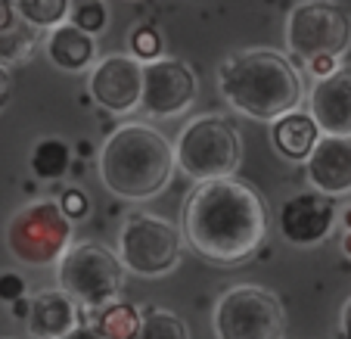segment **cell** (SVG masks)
Masks as SVG:
<instances>
[{
	"instance_id": "1",
	"label": "cell",
	"mask_w": 351,
	"mask_h": 339,
	"mask_svg": "<svg viewBox=\"0 0 351 339\" xmlns=\"http://www.w3.org/2000/svg\"><path fill=\"white\" fill-rule=\"evenodd\" d=\"M186 246L212 265L245 261L267 233V212L249 184L230 178L199 180L180 218Z\"/></svg>"
},
{
	"instance_id": "2",
	"label": "cell",
	"mask_w": 351,
	"mask_h": 339,
	"mask_svg": "<svg viewBox=\"0 0 351 339\" xmlns=\"http://www.w3.org/2000/svg\"><path fill=\"white\" fill-rule=\"evenodd\" d=\"M218 91L227 106L255 121H277L298 109L305 97L295 62L267 47H249L227 56L218 69Z\"/></svg>"
},
{
	"instance_id": "3",
	"label": "cell",
	"mask_w": 351,
	"mask_h": 339,
	"mask_svg": "<svg viewBox=\"0 0 351 339\" xmlns=\"http://www.w3.org/2000/svg\"><path fill=\"white\" fill-rule=\"evenodd\" d=\"M174 165V147L149 125H121L99 150V180L112 196L128 202L159 196Z\"/></svg>"
},
{
	"instance_id": "4",
	"label": "cell",
	"mask_w": 351,
	"mask_h": 339,
	"mask_svg": "<svg viewBox=\"0 0 351 339\" xmlns=\"http://www.w3.org/2000/svg\"><path fill=\"white\" fill-rule=\"evenodd\" d=\"M174 159L180 172L196 184L230 178L243 162V137L224 115H196L180 128L174 140Z\"/></svg>"
},
{
	"instance_id": "5",
	"label": "cell",
	"mask_w": 351,
	"mask_h": 339,
	"mask_svg": "<svg viewBox=\"0 0 351 339\" xmlns=\"http://www.w3.org/2000/svg\"><path fill=\"white\" fill-rule=\"evenodd\" d=\"M72 233L75 221H69L60 200H34L7 221V249L22 265L47 268L66 255L72 246Z\"/></svg>"
},
{
	"instance_id": "6",
	"label": "cell",
	"mask_w": 351,
	"mask_h": 339,
	"mask_svg": "<svg viewBox=\"0 0 351 339\" xmlns=\"http://www.w3.org/2000/svg\"><path fill=\"white\" fill-rule=\"evenodd\" d=\"M125 274L128 268L119 253L99 243H75L56 261V286L90 312L119 299L125 290Z\"/></svg>"
},
{
	"instance_id": "7",
	"label": "cell",
	"mask_w": 351,
	"mask_h": 339,
	"mask_svg": "<svg viewBox=\"0 0 351 339\" xmlns=\"http://www.w3.org/2000/svg\"><path fill=\"white\" fill-rule=\"evenodd\" d=\"M286 47L298 66L320 56L342 60L351 47V16L336 0H302L286 16Z\"/></svg>"
},
{
	"instance_id": "8",
	"label": "cell",
	"mask_w": 351,
	"mask_h": 339,
	"mask_svg": "<svg viewBox=\"0 0 351 339\" xmlns=\"http://www.w3.org/2000/svg\"><path fill=\"white\" fill-rule=\"evenodd\" d=\"M184 231L149 212H131L119 231V259L137 277H165L180 265Z\"/></svg>"
},
{
	"instance_id": "9",
	"label": "cell",
	"mask_w": 351,
	"mask_h": 339,
	"mask_svg": "<svg viewBox=\"0 0 351 339\" xmlns=\"http://www.w3.org/2000/svg\"><path fill=\"white\" fill-rule=\"evenodd\" d=\"M212 327L218 339H283L286 312L271 290L239 283L218 299Z\"/></svg>"
},
{
	"instance_id": "10",
	"label": "cell",
	"mask_w": 351,
	"mask_h": 339,
	"mask_svg": "<svg viewBox=\"0 0 351 339\" xmlns=\"http://www.w3.org/2000/svg\"><path fill=\"white\" fill-rule=\"evenodd\" d=\"M199 81L196 72L186 66L184 60H162L143 62V109L149 119H178V115L190 113V106L196 103Z\"/></svg>"
},
{
	"instance_id": "11",
	"label": "cell",
	"mask_w": 351,
	"mask_h": 339,
	"mask_svg": "<svg viewBox=\"0 0 351 339\" xmlns=\"http://www.w3.org/2000/svg\"><path fill=\"white\" fill-rule=\"evenodd\" d=\"M90 97L112 115H131L143 100V62L131 54H109L90 69Z\"/></svg>"
},
{
	"instance_id": "12",
	"label": "cell",
	"mask_w": 351,
	"mask_h": 339,
	"mask_svg": "<svg viewBox=\"0 0 351 339\" xmlns=\"http://www.w3.org/2000/svg\"><path fill=\"white\" fill-rule=\"evenodd\" d=\"M280 233L289 246L295 249H311L320 246L339 221V209L332 196H324L320 190L295 193L280 206Z\"/></svg>"
},
{
	"instance_id": "13",
	"label": "cell",
	"mask_w": 351,
	"mask_h": 339,
	"mask_svg": "<svg viewBox=\"0 0 351 339\" xmlns=\"http://www.w3.org/2000/svg\"><path fill=\"white\" fill-rule=\"evenodd\" d=\"M308 184L324 196H348L351 193V137L348 134H324L314 153L305 159Z\"/></svg>"
},
{
	"instance_id": "14",
	"label": "cell",
	"mask_w": 351,
	"mask_h": 339,
	"mask_svg": "<svg viewBox=\"0 0 351 339\" xmlns=\"http://www.w3.org/2000/svg\"><path fill=\"white\" fill-rule=\"evenodd\" d=\"M308 113L317 119L324 134L351 137V66H339L332 75L314 81Z\"/></svg>"
},
{
	"instance_id": "15",
	"label": "cell",
	"mask_w": 351,
	"mask_h": 339,
	"mask_svg": "<svg viewBox=\"0 0 351 339\" xmlns=\"http://www.w3.org/2000/svg\"><path fill=\"white\" fill-rule=\"evenodd\" d=\"M28 333L34 339H62L72 333L78 320V302L66 293V290H40L38 296L28 299Z\"/></svg>"
},
{
	"instance_id": "16",
	"label": "cell",
	"mask_w": 351,
	"mask_h": 339,
	"mask_svg": "<svg viewBox=\"0 0 351 339\" xmlns=\"http://www.w3.org/2000/svg\"><path fill=\"white\" fill-rule=\"evenodd\" d=\"M44 50L60 72L78 75L97 66V40H93V34L81 32L72 22H62V25L50 28L44 38Z\"/></svg>"
},
{
	"instance_id": "17",
	"label": "cell",
	"mask_w": 351,
	"mask_h": 339,
	"mask_svg": "<svg viewBox=\"0 0 351 339\" xmlns=\"http://www.w3.org/2000/svg\"><path fill=\"white\" fill-rule=\"evenodd\" d=\"M271 125H274L271 128L274 150L289 162H305L308 156L314 153V147L320 143V137H324L317 119L302 106L286 113V115H280V119L271 121Z\"/></svg>"
},
{
	"instance_id": "18",
	"label": "cell",
	"mask_w": 351,
	"mask_h": 339,
	"mask_svg": "<svg viewBox=\"0 0 351 339\" xmlns=\"http://www.w3.org/2000/svg\"><path fill=\"white\" fill-rule=\"evenodd\" d=\"M28 168L38 180H62L72 168V147H69L62 137H40L32 147V156H28Z\"/></svg>"
},
{
	"instance_id": "19",
	"label": "cell",
	"mask_w": 351,
	"mask_h": 339,
	"mask_svg": "<svg viewBox=\"0 0 351 339\" xmlns=\"http://www.w3.org/2000/svg\"><path fill=\"white\" fill-rule=\"evenodd\" d=\"M93 314H97L93 327H97V333L103 339H137L140 336L143 312L137 305H131V302L115 299L106 308H97Z\"/></svg>"
},
{
	"instance_id": "20",
	"label": "cell",
	"mask_w": 351,
	"mask_h": 339,
	"mask_svg": "<svg viewBox=\"0 0 351 339\" xmlns=\"http://www.w3.org/2000/svg\"><path fill=\"white\" fill-rule=\"evenodd\" d=\"M19 19L32 28H56L69 22L72 16V0H16Z\"/></svg>"
},
{
	"instance_id": "21",
	"label": "cell",
	"mask_w": 351,
	"mask_h": 339,
	"mask_svg": "<svg viewBox=\"0 0 351 339\" xmlns=\"http://www.w3.org/2000/svg\"><path fill=\"white\" fill-rule=\"evenodd\" d=\"M137 339H190V330L168 308H143V324H140Z\"/></svg>"
},
{
	"instance_id": "22",
	"label": "cell",
	"mask_w": 351,
	"mask_h": 339,
	"mask_svg": "<svg viewBox=\"0 0 351 339\" xmlns=\"http://www.w3.org/2000/svg\"><path fill=\"white\" fill-rule=\"evenodd\" d=\"M69 22L78 25L81 32H87V34L97 38V34H103L106 32V25H109V10H106L103 0H78V3L72 7Z\"/></svg>"
},
{
	"instance_id": "23",
	"label": "cell",
	"mask_w": 351,
	"mask_h": 339,
	"mask_svg": "<svg viewBox=\"0 0 351 339\" xmlns=\"http://www.w3.org/2000/svg\"><path fill=\"white\" fill-rule=\"evenodd\" d=\"M162 34L156 25H137L131 32V56H137L140 62H153V60H162Z\"/></svg>"
},
{
	"instance_id": "24",
	"label": "cell",
	"mask_w": 351,
	"mask_h": 339,
	"mask_svg": "<svg viewBox=\"0 0 351 339\" xmlns=\"http://www.w3.org/2000/svg\"><path fill=\"white\" fill-rule=\"evenodd\" d=\"M60 206H62V212L69 215V221H81L90 215V196H87L84 190H78V187H69L60 196Z\"/></svg>"
},
{
	"instance_id": "25",
	"label": "cell",
	"mask_w": 351,
	"mask_h": 339,
	"mask_svg": "<svg viewBox=\"0 0 351 339\" xmlns=\"http://www.w3.org/2000/svg\"><path fill=\"white\" fill-rule=\"evenodd\" d=\"M19 299H25V280H22V274L3 271L0 274V302L13 305V302H19Z\"/></svg>"
},
{
	"instance_id": "26",
	"label": "cell",
	"mask_w": 351,
	"mask_h": 339,
	"mask_svg": "<svg viewBox=\"0 0 351 339\" xmlns=\"http://www.w3.org/2000/svg\"><path fill=\"white\" fill-rule=\"evenodd\" d=\"M22 25L19 10H16V0H0V38L3 34H13Z\"/></svg>"
},
{
	"instance_id": "27",
	"label": "cell",
	"mask_w": 351,
	"mask_h": 339,
	"mask_svg": "<svg viewBox=\"0 0 351 339\" xmlns=\"http://www.w3.org/2000/svg\"><path fill=\"white\" fill-rule=\"evenodd\" d=\"M305 72H311L314 78H326V75H332L339 69V60H332V56H320V60H311V62H305Z\"/></svg>"
},
{
	"instance_id": "28",
	"label": "cell",
	"mask_w": 351,
	"mask_h": 339,
	"mask_svg": "<svg viewBox=\"0 0 351 339\" xmlns=\"http://www.w3.org/2000/svg\"><path fill=\"white\" fill-rule=\"evenodd\" d=\"M10 93H13V75H10V66L0 62V109L10 103Z\"/></svg>"
},
{
	"instance_id": "29",
	"label": "cell",
	"mask_w": 351,
	"mask_h": 339,
	"mask_svg": "<svg viewBox=\"0 0 351 339\" xmlns=\"http://www.w3.org/2000/svg\"><path fill=\"white\" fill-rule=\"evenodd\" d=\"M339 339H351V299L342 305V314H339V327H336Z\"/></svg>"
},
{
	"instance_id": "30",
	"label": "cell",
	"mask_w": 351,
	"mask_h": 339,
	"mask_svg": "<svg viewBox=\"0 0 351 339\" xmlns=\"http://www.w3.org/2000/svg\"><path fill=\"white\" fill-rule=\"evenodd\" d=\"M62 339H103V336L97 333V327L93 324H78L72 333H66Z\"/></svg>"
}]
</instances>
